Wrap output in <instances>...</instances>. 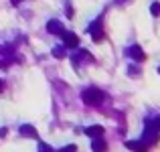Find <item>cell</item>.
Instances as JSON below:
<instances>
[{"mask_svg":"<svg viewBox=\"0 0 160 152\" xmlns=\"http://www.w3.org/2000/svg\"><path fill=\"white\" fill-rule=\"evenodd\" d=\"M154 126H156V130L160 132V118H156V120H154Z\"/></svg>","mask_w":160,"mask_h":152,"instance_id":"obj_16","label":"cell"},{"mask_svg":"<svg viewBox=\"0 0 160 152\" xmlns=\"http://www.w3.org/2000/svg\"><path fill=\"white\" fill-rule=\"evenodd\" d=\"M47 31L51 33V35H63L65 28H63V23H59V20H49L47 23Z\"/></svg>","mask_w":160,"mask_h":152,"instance_id":"obj_7","label":"cell"},{"mask_svg":"<svg viewBox=\"0 0 160 152\" xmlns=\"http://www.w3.org/2000/svg\"><path fill=\"white\" fill-rule=\"evenodd\" d=\"M2 87H4V85H2V79H0V91H2Z\"/></svg>","mask_w":160,"mask_h":152,"instance_id":"obj_18","label":"cell"},{"mask_svg":"<svg viewBox=\"0 0 160 152\" xmlns=\"http://www.w3.org/2000/svg\"><path fill=\"white\" fill-rule=\"evenodd\" d=\"M89 35H91V39L95 41V43H99V41L103 39V27H102V18H98V20H93V23L89 24Z\"/></svg>","mask_w":160,"mask_h":152,"instance_id":"obj_3","label":"cell"},{"mask_svg":"<svg viewBox=\"0 0 160 152\" xmlns=\"http://www.w3.org/2000/svg\"><path fill=\"white\" fill-rule=\"evenodd\" d=\"M158 73H160V67H158Z\"/></svg>","mask_w":160,"mask_h":152,"instance_id":"obj_19","label":"cell"},{"mask_svg":"<svg viewBox=\"0 0 160 152\" xmlns=\"http://www.w3.org/2000/svg\"><path fill=\"white\" fill-rule=\"evenodd\" d=\"M126 148L134 150V152H146V150H148V146H146L142 140H126Z\"/></svg>","mask_w":160,"mask_h":152,"instance_id":"obj_6","label":"cell"},{"mask_svg":"<svg viewBox=\"0 0 160 152\" xmlns=\"http://www.w3.org/2000/svg\"><path fill=\"white\" fill-rule=\"evenodd\" d=\"M150 12H152V16H160V2H154L150 6Z\"/></svg>","mask_w":160,"mask_h":152,"instance_id":"obj_12","label":"cell"},{"mask_svg":"<svg viewBox=\"0 0 160 152\" xmlns=\"http://www.w3.org/2000/svg\"><path fill=\"white\" fill-rule=\"evenodd\" d=\"M91 150L93 152H108V142L103 140V138H95V140L91 142Z\"/></svg>","mask_w":160,"mask_h":152,"instance_id":"obj_10","label":"cell"},{"mask_svg":"<svg viewBox=\"0 0 160 152\" xmlns=\"http://www.w3.org/2000/svg\"><path fill=\"white\" fill-rule=\"evenodd\" d=\"M20 134H22L24 138H39L37 128H35V126H31V124H22V126H20Z\"/></svg>","mask_w":160,"mask_h":152,"instance_id":"obj_8","label":"cell"},{"mask_svg":"<svg viewBox=\"0 0 160 152\" xmlns=\"http://www.w3.org/2000/svg\"><path fill=\"white\" fill-rule=\"evenodd\" d=\"M65 47H55L53 49V57H57V59H63V57H65Z\"/></svg>","mask_w":160,"mask_h":152,"instance_id":"obj_11","label":"cell"},{"mask_svg":"<svg viewBox=\"0 0 160 152\" xmlns=\"http://www.w3.org/2000/svg\"><path fill=\"white\" fill-rule=\"evenodd\" d=\"M156 140H158V130H156V126H154V122H146V126H144V136H142V142H144L146 146L148 144H156Z\"/></svg>","mask_w":160,"mask_h":152,"instance_id":"obj_2","label":"cell"},{"mask_svg":"<svg viewBox=\"0 0 160 152\" xmlns=\"http://www.w3.org/2000/svg\"><path fill=\"white\" fill-rule=\"evenodd\" d=\"M103 91L102 89H98V87H87V89H83V94H81V99H83V104L85 105H99L103 101Z\"/></svg>","mask_w":160,"mask_h":152,"instance_id":"obj_1","label":"cell"},{"mask_svg":"<svg viewBox=\"0 0 160 152\" xmlns=\"http://www.w3.org/2000/svg\"><path fill=\"white\" fill-rule=\"evenodd\" d=\"M126 55H128L130 59H134V61H138V63H142L146 59V53L142 51L140 45H130V47L126 49Z\"/></svg>","mask_w":160,"mask_h":152,"instance_id":"obj_4","label":"cell"},{"mask_svg":"<svg viewBox=\"0 0 160 152\" xmlns=\"http://www.w3.org/2000/svg\"><path fill=\"white\" fill-rule=\"evenodd\" d=\"M10 2H12V4H20V2H22V0H10Z\"/></svg>","mask_w":160,"mask_h":152,"instance_id":"obj_17","label":"cell"},{"mask_svg":"<svg viewBox=\"0 0 160 152\" xmlns=\"http://www.w3.org/2000/svg\"><path fill=\"white\" fill-rule=\"evenodd\" d=\"M39 152H53V148L49 144H45V142H41V144H39Z\"/></svg>","mask_w":160,"mask_h":152,"instance_id":"obj_14","label":"cell"},{"mask_svg":"<svg viewBox=\"0 0 160 152\" xmlns=\"http://www.w3.org/2000/svg\"><path fill=\"white\" fill-rule=\"evenodd\" d=\"M63 43H65V47H69V49H75V47H77V45H79V37L77 35H75V33H63Z\"/></svg>","mask_w":160,"mask_h":152,"instance_id":"obj_5","label":"cell"},{"mask_svg":"<svg viewBox=\"0 0 160 152\" xmlns=\"http://www.w3.org/2000/svg\"><path fill=\"white\" fill-rule=\"evenodd\" d=\"M128 73L132 75V77H138V73H140V69H138L136 65H130V67H128Z\"/></svg>","mask_w":160,"mask_h":152,"instance_id":"obj_13","label":"cell"},{"mask_svg":"<svg viewBox=\"0 0 160 152\" xmlns=\"http://www.w3.org/2000/svg\"><path fill=\"white\" fill-rule=\"evenodd\" d=\"M103 132H106V130H103L102 126H89V128H85V134L89 138H93V140H95V138H102Z\"/></svg>","mask_w":160,"mask_h":152,"instance_id":"obj_9","label":"cell"},{"mask_svg":"<svg viewBox=\"0 0 160 152\" xmlns=\"http://www.w3.org/2000/svg\"><path fill=\"white\" fill-rule=\"evenodd\" d=\"M59 152H77V148H75L73 144H69V146H65V148H61Z\"/></svg>","mask_w":160,"mask_h":152,"instance_id":"obj_15","label":"cell"}]
</instances>
